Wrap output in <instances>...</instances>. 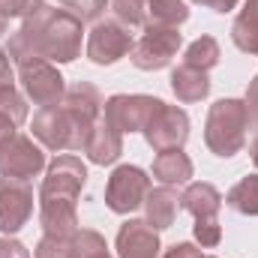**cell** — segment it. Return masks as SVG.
<instances>
[{"instance_id":"cell-31","label":"cell","mask_w":258,"mask_h":258,"mask_svg":"<svg viewBox=\"0 0 258 258\" xmlns=\"http://www.w3.org/2000/svg\"><path fill=\"white\" fill-rule=\"evenodd\" d=\"M162 258H204V255H201V249L195 243H174V246L165 249Z\"/></svg>"},{"instance_id":"cell-10","label":"cell","mask_w":258,"mask_h":258,"mask_svg":"<svg viewBox=\"0 0 258 258\" xmlns=\"http://www.w3.org/2000/svg\"><path fill=\"white\" fill-rule=\"evenodd\" d=\"M45 168V150L30 135H15L0 147V177L30 180Z\"/></svg>"},{"instance_id":"cell-37","label":"cell","mask_w":258,"mask_h":258,"mask_svg":"<svg viewBox=\"0 0 258 258\" xmlns=\"http://www.w3.org/2000/svg\"><path fill=\"white\" fill-rule=\"evenodd\" d=\"M204 258H216V255H204Z\"/></svg>"},{"instance_id":"cell-3","label":"cell","mask_w":258,"mask_h":258,"mask_svg":"<svg viewBox=\"0 0 258 258\" xmlns=\"http://www.w3.org/2000/svg\"><path fill=\"white\" fill-rule=\"evenodd\" d=\"M30 129H33V135L39 138L42 147L60 153V150H84L87 135H90L93 126L81 123L63 102H57V105L39 108V111L33 114V126Z\"/></svg>"},{"instance_id":"cell-11","label":"cell","mask_w":258,"mask_h":258,"mask_svg":"<svg viewBox=\"0 0 258 258\" xmlns=\"http://www.w3.org/2000/svg\"><path fill=\"white\" fill-rule=\"evenodd\" d=\"M144 138H147V144H150L156 153L183 147L186 138H189V117H186V111L177 108V105L162 102L159 111H156V114L150 117V123L144 126Z\"/></svg>"},{"instance_id":"cell-21","label":"cell","mask_w":258,"mask_h":258,"mask_svg":"<svg viewBox=\"0 0 258 258\" xmlns=\"http://www.w3.org/2000/svg\"><path fill=\"white\" fill-rule=\"evenodd\" d=\"M186 18H189V6L183 0H147L144 27H180Z\"/></svg>"},{"instance_id":"cell-17","label":"cell","mask_w":258,"mask_h":258,"mask_svg":"<svg viewBox=\"0 0 258 258\" xmlns=\"http://www.w3.org/2000/svg\"><path fill=\"white\" fill-rule=\"evenodd\" d=\"M192 171H195L192 159L183 153V147L162 150V153H156V159H153V177H156L162 186H183V183H189Z\"/></svg>"},{"instance_id":"cell-7","label":"cell","mask_w":258,"mask_h":258,"mask_svg":"<svg viewBox=\"0 0 258 258\" xmlns=\"http://www.w3.org/2000/svg\"><path fill=\"white\" fill-rule=\"evenodd\" d=\"M162 99L147 93H117L105 102V120L117 132H144L150 117L159 111Z\"/></svg>"},{"instance_id":"cell-27","label":"cell","mask_w":258,"mask_h":258,"mask_svg":"<svg viewBox=\"0 0 258 258\" xmlns=\"http://www.w3.org/2000/svg\"><path fill=\"white\" fill-rule=\"evenodd\" d=\"M57 3L69 9L72 15H78L81 21H99V15L108 6V0H57Z\"/></svg>"},{"instance_id":"cell-26","label":"cell","mask_w":258,"mask_h":258,"mask_svg":"<svg viewBox=\"0 0 258 258\" xmlns=\"http://www.w3.org/2000/svg\"><path fill=\"white\" fill-rule=\"evenodd\" d=\"M0 114H6L12 123H24L27 120V99L15 90V87H3L0 90Z\"/></svg>"},{"instance_id":"cell-20","label":"cell","mask_w":258,"mask_h":258,"mask_svg":"<svg viewBox=\"0 0 258 258\" xmlns=\"http://www.w3.org/2000/svg\"><path fill=\"white\" fill-rule=\"evenodd\" d=\"M231 39L243 54L258 57V0H246L243 12L231 24Z\"/></svg>"},{"instance_id":"cell-12","label":"cell","mask_w":258,"mask_h":258,"mask_svg":"<svg viewBox=\"0 0 258 258\" xmlns=\"http://www.w3.org/2000/svg\"><path fill=\"white\" fill-rule=\"evenodd\" d=\"M87 183V168L75 153H60L54 156V162L48 165L39 195H60V198H72L78 201V195Z\"/></svg>"},{"instance_id":"cell-15","label":"cell","mask_w":258,"mask_h":258,"mask_svg":"<svg viewBox=\"0 0 258 258\" xmlns=\"http://www.w3.org/2000/svg\"><path fill=\"white\" fill-rule=\"evenodd\" d=\"M84 153H87V159L93 165H111V162H117L120 153H123V132H117L105 117H99L96 126L90 129V135H87Z\"/></svg>"},{"instance_id":"cell-22","label":"cell","mask_w":258,"mask_h":258,"mask_svg":"<svg viewBox=\"0 0 258 258\" xmlns=\"http://www.w3.org/2000/svg\"><path fill=\"white\" fill-rule=\"evenodd\" d=\"M66 258H114L108 252V243L99 231L93 228H78L72 237H69V249Z\"/></svg>"},{"instance_id":"cell-33","label":"cell","mask_w":258,"mask_h":258,"mask_svg":"<svg viewBox=\"0 0 258 258\" xmlns=\"http://www.w3.org/2000/svg\"><path fill=\"white\" fill-rule=\"evenodd\" d=\"M15 129H18V123H12V120H9L6 114H0V147H3L6 141H12V138L18 135Z\"/></svg>"},{"instance_id":"cell-13","label":"cell","mask_w":258,"mask_h":258,"mask_svg":"<svg viewBox=\"0 0 258 258\" xmlns=\"http://www.w3.org/2000/svg\"><path fill=\"white\" fill-rule=\"evenodd\" d=\"M78 201L60 198V195H39V222L48 237L69 240L81 225H78Z\"/></svg>"},{"instance_id":"cell-32","label":"cell","mask_w":258,"mask_h":258,"mask_svg":"<svg viewBox=\"0 0 258 258\" xmlns=\"http://www.w3.org/2000/svg\"><path fill=\"white\" fill-rule=\"evenodd\" d=\"M3 87H15V78H12V60L6 54V48H0V90Z\"/></svg>"},{"instance_id":"cell-16","label":"cell","mask_w":258,"mask_h":258,"mask_svg":"<svg viewBox=\"0 0 258 258\" xmlns=\"http://www.w3.org/2000/svg\"><path fill=\"white\" fill-rule=\"evenodd\" d=\"M180 210V195L174 186H159L150 189L144 198V222L153 225L156 231H165L174 225V216Z\"/></svg>"},{"instance_id":"cell-25","label":"cell","mask_w":258,"mask_h":258,"mask_svg":"<svg viewBox=\"0 0 258 258\" xmlns=\"http://www.w3.org/2000/svg\"><path fill=\"white\" fill-rule=\"evenodd\" d=\"M117 21L126 27H144L147 24V0H108Z\"/></svg>"},{"instance_id":"cell-35","label":"cell","mask_w":258,"mask_h":258,"mask_svg":"<svg viewBox=\"0 0 258 258\" xmlns=\"http://www.w3.org/2000/svg\"><path fill=\"white\" fill-rule=\"evenodd\" d=\"M249 153H252V162H255V168H258V138L252 141V147H249Z\"/></svg>"},{"instance_id":"cell-4","label":"cell","mask_w":258,"mask_h":258,"mask_svg":"<svg viewBox=\"0 0 258 258\" xmlns=\"http://www.w3.org/2000/svg\"><path fill=\"white\" fill-rule=\"evenodd\" d=\"M150 192V174L138 165H117L108 177L105 186V204L111 213H135L138 207H144V198Z\"/></svg>"},{"instance_id":"cell-23","label":"cell","mask_w":258,"mask_h":258,"mask_svg":"<svg viewBox=\"0 0 258 258\" xmlns=\"http://www.w3.org/2000/svg\"><path fill=\"white\" fill-rule=\"evenodd\" d=\"M225 204H228L231 210H237L240 216H258V174L240 177V180L228 189Z\"/></svg>"},{"instance_id":"cell-1","label":"cell","mask_w":258,"mask_h":258,"mask_svg":"<svg viewBox=\"0 0 258 258\" xmlns=\"http://www.w3.org/2000/svg\"><path fill=\"white\" fill-rule=\"evenodd\" d=\"M81 18L69 9L42 6L9 36V60L15 66L24 60H48V63H72L81 54Z\"/></svg>"},{"instance_id":"cell-36","label":"cell","mask_w":258,"mask_h":258,"mask_svg":"<svg viewBox=\"0 0 258 258\" xmlns=\"http://www.w3.org/2000/svg\"><path fill=\"white\" fill-rule=\"evenodd\" d=\"M6 33H9V21L0 15V36H6Z\"/></svg>"},{"instance_id":"cell-9","label":"cell","mask_w":258,"mask_h":258,"mask_svg":"<svg viewBox=\"0 0 258 258\" xmlns=\"http://www.w3.org/2000/svg\"><path fill=\"white\" fill-rule=\"evenodd\" d=\"M33 216V186L30 180L0 177V231L12 237Z\"/></svg>"},{"instance_id":"cell-8","label":"cell","mask_w":258,"mask_h":258,"mask_svg":"<svg viewBox=\"0 0 258 258\" xmlns=\"http://www.w3.org/2000/svg\"><path fill=\"white\" fill-rule=\"evenodd\" d=\"M135 39L129 33L126 24H120L117 18H105V21H96L90 36H87V57L96 66H111L117 60H123L129 51H132Z\"/></svg>"},{"instance_id":"cell-19","label":"cell","mask_w":258,"mask_h":258,"mask_svg":"<svg viewBox=\"0 0 258 258\" xmlns=\"http://www.w3.org/2000/svg\"><path fill=\"white\" fill-rule=\"evenodd\" d=\"M171 90L180 102H201L207 93H210V75L192 69V66L180 63L171 72Z\"/></svg>"},{"instance_id":"cell-5","label":"cell","mask_w":258,"mask_h":258,"mask_svg":"<svg viewBox=\"0 0 258 258\" xmlns=\"http://www.w3.org/2000/svg\"><path fill=\"white\" fill-rule=\"evenodd\" d=\"M180 45H183V36H180L177 27H144L141 39L132 45L129 57L138 69L156 72V69H165L174 60Z\"/></svg>"},{"instance_id":"cell-2","label":"cell","mask_w":258,"mask_h":258,"mask_svg":"<svg viewBox=\"0 0 258 258\" xmlns=\"http://www.w3.org/2000/svg\"><path fill=\"white\" fill-rule=\"evenodd\" d=\"M252 126L246 99H219L210 105L204 120V144L210 153L231 159L246 147V132Z\"/></svg>"},{"instance_id":"cell-24","label":"cell","mask_w":258,"mask_h":258,"mask_svg":"<svg viewBox=\"0 0 258 258\" xmlns=\"http://www.w3.org/2000/svg\"><path fill=\"white\" fill-rule=\"evenodd\" d=\"M219 57H222V51H219V42L213 36H198L183 51V63L192 66V69H201V72H210L219 63Z\"/></svg>"},{"instance_id":"cell-34","label":"cell","mask_w":258,"mask_h":258,"mask_svg":"<svg viewBox=\"0 0 258 258\" xmlns=\"http://www.w3.org/2000/svg\"><path fill=\"white\" fill-rule=\"evenodd\" d=\"M198 6H207V9H213V12H231L234 6H237V0H192Z\"/></svg>"},{"instance_id":"cell-30","label":"cell","mask_w":258,"mask_h":258,"mask_svg":"<svg viewBox=\"0 0 258 258\" xmlns=\"http://www.w3.org/2000/svg\"><path fill=\"white\" fill-rule=\"evenodd\" d=\"M0 258H30L27 246L12 240V237H0Z\"/></svg>"},{"instance_id":"cell-6","label":"cell","mask_w":258,"mask_h":258,"mask_svg":"<svg viewBox=\"0 0 258 258\" xmlns=\"http://www.w3.org/2000/svg\"><path fill=\"white\" fill-rule=\"evenodd\" d=\"M18 81H21L24 96L39 108L57 105L66 93L63 75L48 60H24V63H18Z\"/></svg>"},{"instance_id":"cell-28","label":"cell","mask_w":258,"mask_h":258,"mask_svg":"<svg viewBox=\"0 0 258 258\" xmlns=\"http://www.w3.org/2000/svg\"><path fill=\"white\" fill-rule=\"evenodd\" d=\"M45 3L42 0H0V15L6 18V21H12V18H30L36 9H42Z\"/></svg>"},{"instance_id":"cell-18","label":"cell","mask_w":258,"mask_h":258,"mask_svg":"<svg viewBox=\"0 0 258 258\" xmlns=\"http://www.w3.org/2000/svg\"><path fill=\"white\" fill-rule=\"evenodd\" d=\"M222 201H225L222 192H219L213 183H207V180L189 183V186L183 189V195H180V207H183L186 213H192L195 219H216Z\"/></svg>"},{"instance_id":"cell-29","label":"cell","mask_w":258,"mask_h":258,"mask_svg":"<svg viewBox=\"0 0 258 258\" xmlns=\"http://www.w3.org/2000/svg\"><path fill=\"white\" fill-rule=\"evenodd\" d=\"M195 240H198L204 249H213V246H219V240H222L219 219H195Z\"/></svg>"},{"instance_id":"cell-14","label":"cell","mask_w":258,"mask_h":258,"mask_svg":"<svg viewBox=\"0 0 258 258\" xmlns=\"http://www.w3.org/2000/svg\"><path fill=\"white\" fill-rule=\"evenodd\" d=\"M117 258H159V231L144 219H129L117 231Z\"/></svg>"}]
</instances>
